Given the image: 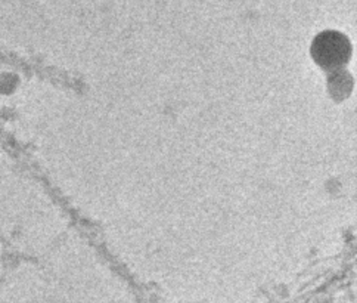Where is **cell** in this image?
<instances>
[{
  "mask_svg": "<svg viewBox=\"0 0 357 303\" xmlns=\"http://www.w3.org/2000/svg\"><path fill=\"white\" fill-rule=\"evenodd\" d=\"M312 55L324 70H338L347 64L351 57V45L346 36L338 31L317 34L312 46Z\"/></svg>",
  "mask_w": 357,
  "mask_h": 303,
  "instance_id": "obj_1",
  "label": "cell"
}]
</instances>
